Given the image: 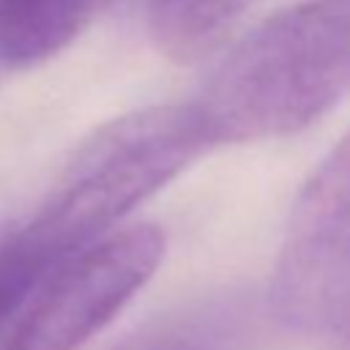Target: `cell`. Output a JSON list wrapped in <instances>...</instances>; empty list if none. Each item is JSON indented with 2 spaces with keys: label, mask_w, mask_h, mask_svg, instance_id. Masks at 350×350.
I'll return each instance as SVG.
<instances>
[{
  "label": "cell",
  "mask_w": 350,
  "mask_h": 350,
  "mask_svg": "<svg viewBox=\"0 0 350 350\" xmlns=\"http://www.w3.org/2000/svg\"><path fill=\"white\" fill-rule=\"evenodd\" d=\"M347 90L350 0H304L243 36L191 107L213 148L295 134Z\"/></svg>",
  "instance_id": "obj_1"
},
{
  "label": "cell",
  "mask_w": 350,
  "mask_h": 350,
  "mask_svg": "<svg viewBox=\"0 0 350 350\" xmlns=\"http://www.w3.org/2000/svg\"><path fill=\"white\" fill-rule=\"evenodd\" d=\"M208 139L189 104H159L96 129L68 159L36 216L16 224L25 254L49 271L186 170Z\"/></svg>",
  "instance_id": "obj_2"
},
{
  "label": "cell",
  "mask_w": 350,
  "mask_h": 350,
  "mask_svg": "<svg viewBox=\"0 0 350 350\" xmlns=\"http://www.w3.org/2000/svg\"><path fill=\"white\" fill-rule=\"evenodd\" d=\"M164 257L153 224L112 230L57 260L27 295L3 350H79L96 336Z\"/></svg>",
  "instance_id": "obj_3"
},
{
  "label": "cell",
  "mask_w": 350,
  "mask_h": 350,
  "mask_svg": "<svg viewBox=\"0 0 350 350\" xmlns=\"http://www.w3.org/2000/svg\"><path fill=\"white\" fill-rule=\"evenodd\" d=\"M271 304L304 334L350 325V131L304 183L279 246Z\"/></svg>",
  "instance_id": "obj_4"
},
{
  "label": "cell",
  "mask_w": 350,
  "mask_h": 350,
  "mask_svg": "<svg viewBox=\"0 0 350 350\" xmlns=\"http://www.w3.org/2000/svg\"><path fill=\"white\" fill-rule=\"evenodd\" d=\"M98 5L101 0H0V63L27 68L57 55Z\"/></svg>",
  "instance_id": "obj_5"
},
{
  "label": "cell",
  "mask_w": 350,
  "mask_h": 350,
  "mask_svg": "<svg viewBox=\"0 0 350 350\" xmlns=\"http://www.w3.org/2000/svg\"><path fill=\"white\" fill-rule=\"evenodd\" d=\"M153 44L189 63L211 52L252 5V0H139Z\"/></svg>",
  "instance_id": "obj_6"
},
{
  "label": "cell",
  "mask_w": 350,
  "mask_h": 350,
  "mask_svg": "<svg viewBox=\"0 0 350 350\" xmlns=\"http://www.w3.org/2000/svg\"><path fill=\"white\" fill-rule=\"evenodd\" d=\"M46 271L38 268L22 249L19 238H16V224H5L0 227V350L8 342V334L27 301V295L33 293V287L38 284V279Z\"/></svg>",
  "instance_id": "obj_7"
},
{
  "label": "cell",
  "mask_w": 350,
  "mask_h": 350,
  "mask_svg": "<svg viewBox=\"0 0 350 350\" xmlns=\"http://www.w3.org/2000/svg\"><path fill=\"white\" fill-rule=\"evenodd\" d=\"M194 334L186 328H153L148 334H139L115 350H194Z\"/></svg>",
  "instance_id": "obj_8"
},
{
  "label": "cell",
  "mask_w": 350,
  "mask_h": 350,
  "mask_svg": "<svg viewBox=\"0 0 350 350\" xmlns=\"http://www.w3.org/2000/svg\"><path fill=\"white\" fill-rule=\"evenodd\" d=\"M339 334L345 336V339H342V345H339V350H350V325H347V328H342Z\"/></svg>",
  "instance_id": "obj_9"
}]
</instances>
